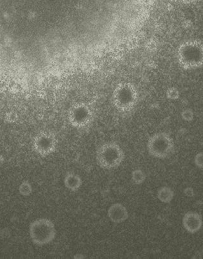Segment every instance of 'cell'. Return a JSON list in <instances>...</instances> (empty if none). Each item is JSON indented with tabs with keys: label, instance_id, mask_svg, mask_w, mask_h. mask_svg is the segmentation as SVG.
<instances>
[{
	"label": "cell",
	"instance_id": "13",
	"mask_svg": "<svg viewBox=\"0 0 203 259\" xmlns=\"http://www.w3.org/2000/svg\"><path fill=\"white\" fill-rule=\"evenodd\" d=\"M18 191L23 197H29L33 192V188L29 181H24L18 187Z\"/></svg>",
	"mask_w": 203,
	"mask_h": 259
},
{
	"label": "cell",
	"instance_id": "4",
	"mask_svg": "<svg viewBox=\"0 0 203 259\" xmlns=\"http://www.w3.org/2000/svg\"><path fill=\"white\" fill-rule=\"evenodd\" d=\"M174 149V139L167 133H156L147 142L149 155L158 159L164 160L170 157L173 154Z\"/></svg>",
	"mask_w": 203,
	"mask_h": 259
},
{
	"label": "cell",
	"instance_id": "10",
	"mask_svg": "<svg viewBox=\"0 0 203 259\" xmlns=\"http://www.w3.org/2000/svg\"><path fill=\"white\" fill-rule=\"evenodd\" d=\"M64 184L65 188L68 190L76 192L83 185V180L79 175L74 172H68L65 176Z\"/></svg>",
	"mask_w": 203,
	"mask_h": 259
},
{
	"label": "cell",
	"instance_id": "3",
	"mask_svg": "<svg viewBox=\"0 0 203 259\" xmlns=\"http://www.w3.org/2000/svg\"><path fill=\"white\" fill-rule=\"evenodd\" d=\"M29 236L32 243L38 246H46L55 239L57 229L53 222L46 218L32 221L29 225Z\"/></svg>",
	"mask_w": 203,
	"mask_h": 259
},
{
	"label": "cell",
	"instance_id": "7",
	"mask_svg": "<svg viewBox=\"0 0 203 259\" xmlns=\"http://www.w3.org/2000/svg\"><path fill=\"white\" fill-rule=\"evenodd\" d=\"M182 223L184 228L191 234L199 232L203 226L202 216L195 211H188L184 214Z\"/></svg>",
	"mask_w": 203,
	"mask_h": 259
},
{
	"label": "cell",
	"instance_id": "14",
	"mask_svg": "<svg viewBox=\"0 0 203 259\" xmlns=\"http://www.w3.org/2000/svg\"><path fill=\"white\" fill-rule=\"evenodd\" d=\"M182 118L186 122H190L192 121L193 118H194V114L192 111L186 109L184 110L181 114Z\"/></svg>",
	"mask_w": 203,
	"mask_h": 259
},
{
	"label": "cell",
	"instance_id": "1",
	"mask_svg": "<svg viewBox=\"0 0 203 259\" xmlns=\"http://www.w3.org/2000/svg\"><path fill=\"white\" fill-rule=\"evenodd\" d=\"M177 57L179 64L184 69L200 68L203 62L202 42L196 39L183 42L177 50Z\"/></svg>",
	"mask_w": 203,
	"mask_h": 259
},
{
	"label": "cell",
	"instance_id": "17",
	"mask_svg": "<svg viewBox=\"0 0 203 259\" xmlns=\"http://www.w3.org/2000/svg\"><path fill=\"white\" fill-rule=\"evenodd\" d=\"M184 194L188 198H192L194 197L195 193V191L192 187L188 186L186 187L184 190Z\"/></svg>",
	"mask_w": 203,
	"mask_h": 259
},
{
	"label": "cell",
	"instance_id": "11",
	"mask_svg": "<svg viewBox=\"0 0 203 259\" xmlns=\"http://www.w3.org/2000/svg\"><path fill=\"white\" fill-rule=\"evenodd\" d=\"M175 193L169 186H162L157 191V198L163 204H169L174 200Z\"/></svg>",
	"mask_w": 203,
	"mask_h": 259
},
{
	"label": "cell",
	"instance_id": "6",
	"mask_svg": "<svg viewBox=\"0 0 203 259\" xmlns=\"http://www.w3.org/2000/svg\"><path fill=\"white\" fill-rule=\"evenodd\" d=\"M58 141L55 135L50 134H41L37 135L32 142V148L41 157H47L57 150Z\"/></svg>",
	"mask_w": 203,
	"mask_h": 259
},
{
	"label": "cell",
	"instance_id": "2",
	"mask_svg": "<svg viewBox=\"0 0 203 259\" xmlns=\"http://www.w3.org/2000/svg\"><path fill=\"white\" fill-rule=\"evenodd\" d=\"M125 158L124 151L116 142H106L96 151L97 164L103 169H117L122 164Z\"/></svg>",
	"mask_w": 203,
	"mask_h": 259
},
{
	"label": "cell",
	"instance_id": "5",
	"mask_svg": "<svg viewBox=\"0 0 203 259\" xmlns=\"http://www.w3.org/2000/svg\"><path fill=\"white\" fill-rule=\"evenodd\" d=\"M138 100V91L134 84L130 82L120 84L114 93V102L117 108L125 113L134 109Z\"/></svg>",
	"mask_w": 203,
	"mask_h": 259
},
{
	"label": "cell",
	"instance_id": "8",
	"mask_svg": "<svg viewBox=\"0 0 203 259\" xmlns=\"http://www.w3.org/2000/svg\"><path fill=\"white\" fill-rule=\"evenodd\" d=\"M107 217L114 224L124 223L129 218V213L124 205L121 203H114L107 210Z\"/></svg>",
	"mask_w": 203,
	"mask_h": 259
},
{
	"label": "cell",
	"instance_id": "9",
	"mask_svg": "<svg viewBox=\"0 0 203 259\" xmlns=\"http://www.w3.org/2000/svg\"><path fill=\"white\" fill-rule=\"evenodd\" d=\"M70 122L76 128L86 127L91 121V114L87 109L76 108L70 115Z\"/></svg>",
	"mask_w": 203,
	"mask_h": 259
},
{
	"label": "cell",
	"instance_id": "15",
	"mask_svg": "<svg viewBox=\"0 0 203 259\" xmlns=\"http://www.w3.org/2000/svg\"><path fill=\"white\" fill-rule=\"evenodd\" d=\"M194 164L196 167L202 169L203 168V153L200 152L195 155L194 158Z\"/></svg>",
	"mask_w": 203,
	"mask_h": 259
},
{
	"label": "cell",
	"instance_id": "12",
	"mask_svg": "<svg viewBox=\"0 0 203 259\" xmlns=\"http://www.w3.org/2000/svg\"><path fill=\"white\" fill-rule=\"evenodd\" d=\"M146 176L145 172L141 169H135L133 171L131 175L132 183L135 185H141L145 182Z\"/></svg>",
	"mask_w": 203,
	"mask_h": 259
},
{
	"label": "cell",
	"instance_id": "16",
	"mask_svg": "<svg viewBox=\"0 0 203 259\" xmlns=\"http://www.w3.org/2000/svg\"><path fill=\"white\" fill-rule=\"evenodd\" d=\"M167 95H170L169 97L170 99L176 100L178 99L179 93L176 88H170L169 92H167Z\"/></svg>",
	"mask_w": 203,
	"mask_h": 259
}]
</instances>
